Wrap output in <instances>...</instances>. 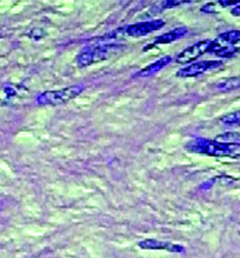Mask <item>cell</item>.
<instances>
[{
  "instance_id": "6da1fadb",
  "label": "cell",
  "mask_w": 240,
  "mask_h": 258,
  "mask_svg": "<svg viewBox=\"0 0 240 258\" xmlns=\"http://www.w3.org/2000/svg\"><path fill=\"white\" fill-rule=\"evenodd\" d=\"M186 149L191 152L214 156V157L240 158V143H223V141L198 138L187 144Z\"/></svg>"
},
{
  "instance_id": "7a4b0ae2",
  "label": "cell",
  "mask_w": 240,
  "mask_h": 258,
  "mask_svg": "<svg viewBox=\"0 0 240 258\" xmlns=\"http://www.w3.org/2000/svg\"><path fill=\"white\" fill-rule=\"evenodd\" d=\"M123 46L121 44H115V42H98V44L90 45L85 47L84 50L79 52L76 56V64L80 68H85L91 66V64L106 60L119 52H122Z\"/></svg>"
},
{
  "instance_id": "277c9868",
  "label": "cell",
  "mask_w": 240,
  "mask_h": 258,
  "mask_svg": "<svg viewBox=\"0 0 240 258\" xmlns=\"http://www.w3.org/2000/svg\"><path fill=\"white\" fill-rule=\"evenodd\" d=\"M85 91L84 85H73L68 86L66 88H62V90L56 91H45L42 93L38 94L36 97V104L38 105H61V104H66L68 101L73 100L74 98H76L80 93Z\"/></svg>"
},
{
  "instance_id": "9c48e42d",
  "label": "cell",
  "mask_w": 240,
  "mask_h": 258,
  "mask_svg": "<svg viewBox=\"0 0 240 258\" xmlns=\"http://www.w3.org/2000/svg\"><path fill=\"white\" fill-rule=\"evenodd\" d=\"M171 58L170 56H165V57H162L159 58L158 60H156L155 63L150 64V66H147L144 68V69H141L140 72H138L137 74H134L133 78L134 79H146V78H151V76H153L155 74L159 73L163 68H165L168 66V64H170L171 62Z\"/></svg>"
},
{
  "instance_id": "30bf717a",
  "label": "cell",
  "mask_w": 240,
  "mask_h": 258,
  "mask_svg": "<svg viewBox=\"0 0 240 258\" xmlns=\"http://www.w3.org/2000/svg\"><path fill=\"white\" fill-rule=\"evenodd\" d=\"M189 33V29L186 27H177V28H174L169 32L162 34V35L157 36L153 41V45H165V44H171V42L176 41L181 38H184L186 34Z\"/></svg>"
},
{
  "instance_id": "52a82bcc",
  "label": "cell",
  "mask_w": 240,
  "mask_h": 258,
  "mask_svg": "<svg viewBox=\"0 0 240 258\" xmlns=\"http://www.w3.org/2000/svg\"><path fill=\"white\" fill-rule=\"evenodd\" d=\"M212 40H201V41L196 42V44L189 46L185 48L183 52H180L176 57V63L179 64H187L191 62H195L203 54L208 53L210 50Z\"/></svg>"
},
{
  "instance_id": "8fae6325",
  "label": "cell",
  "mask_w": 240,
  "mask_h": 258,
  "mask_svg": "<svg viewBox=\"0 0 240 258\" xmlns=\"http://www.w3.org/2000/svg\"><path fill=\"white\" fill-rule=\"evenodd\" d=\"M216 90L218 92H230L240 88V78H228L221 80L220 82H217Z\"/></svg>"
},
{
  "instance_id": "3957f363",
  "label": "cell",
  "mask_w": 240,
  "mask_h": 258,
  "mask_svg": "<svg viewBox=\"0 0 240 258\" xmlns=\"http://www.w3.org/2000/svg\"><path fill=\"white\" fill-rule=\"evenodd\" d=\"M209 52L221 58H232L240 52V29L228 30L212 40Z\"/></svg>"
},
{
  "instance_id": "9a60e30c",
  "label": "cell",
  "mask_w": 240,
  "mask_h": 258,
  "mask_svg": "<svg viewBox=\"0 0 240 258\" xmlns=\"http://www.w3.org/2000/svg\"><path fill=\"white\" fill-rule=\"evenodd\" d=\"M230 14L233 15V16H240V3L234 8L232 9V11H230Z\"/></svg>"
},
{
  "instance_id": "7c38bea8",
  "label": "cell",
  "mask_w": 240,
  "mask_h": 258,
  "mask_svg": "<svg viewBox=\"0 0 240 258\" xmlns=\"http://www.w3.org/2000/svg\"><path fill=\"white\" fill-rule=\"evenodd\" d=\"M221 122L224 125H240V110L234 112H229L221 117Z\"/></svg>"
},
{
  "instance_id": "5bb4252c",
  "label": "cell",
  "mask_w": 240,
  "mask_h": 258,
  "mask_svg": "<svg viewBox=\"0 0 240 258\" xmlns=\"http://www.w3.org/2000/svg\"><path fill=\"white\" fill-rule=\"evenodd\" d=\"M218 5H221L222 8H227V6L234 5L236 6L239 4V2H235V0H218Z\"/></svg>"
},
{
  "instance_id": "4fadbf2b",
  "label": "cell",
  "mask_w": 240,
  "mask_h": 258,
  "mask_svg": "<svg viewBox=\"0 0 240 258\" xmlns=\"http://www.w3.org/2000/svg\"><path fill=\"white\" fill-rule=\"evenodd\" d=\"M187 3H191V2H189V0H165V2H162L161 8L171 9V8H176V6L187 4Z\"/></svg>"
},
{
  "instance_id": "5b68a950",
  "label": "cell",
  "mask_w": 240,
  "mask_h": 258,
  "mask_svg": "<svg viewBox=\"0 0 240 258\" xmlns=\"http://www.w3.org/2000/svg\"><path fill=\"white\" fill-rule=\"evenodd\" d=\"M223 66L222 60L214 59V60H201V62H196L189 64L187 67L180 69L176 73V76L180 79H189V78H197L203 74H207L212 70L220 69Z\"/></svg>"
},
{
  "instance_id": "ba28073f",
  "label": "cell",
  "mask_w": 240,
  "mask_h": 258,
  "mask_svg": "<svg viewBox=\"0 0 240 258\" xmlns=\"http://www.w3.org/2000/svg\"><path fill=\"white\" fill-rule=\"evenodd\" d=\"M138 246L143 248V250H164L173 253L185 252V247L181 246V245L173 244V242L169 241L156 240V239H145V240L140 241L139 244H138Z\"/></svg>"
},
{
  "instance_id": "8992f818",
  "label": "cell",
  "mask_w": 240,
  "mask_h": 258,
  "mask_svg": "<svg viewBox=\"0 0 240 258\" xmlns=\"http://www.w3.org/2000/svg\"><path fill=\"white\" fill-rule=\"evenodd\" d=\"M164 26L165 22L163 20H152L131 24V26L125 27V28L119 30H121V33L132 36V38H139V36H145L147 34L157 32V30L162 29Z\"/></svg>"
}]
</instances>
